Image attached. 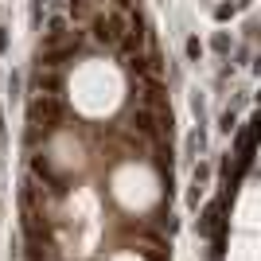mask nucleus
<instances>
[{"label": "nucleus", "mask_w": 261, "mask_h": 261, "mask_svg": "<svg viewBox=\"0 0 261 261\" xmlns=\"http://www.w3.org/2000/svg\"><path fill=\"white\" fill-rule=\"evenodd\" d=\"M199 51H203V47H199V39H187V55H191V59H199Z\"/></svg>", "instance_id": "nucleus-2"}, {"label": "nucleus", "mask_w": 261, "mask_h": 261, "mask_svg": "<svg viewBox=\"0 0 261 261\" xmlns=\"http://www.w3.org/2000/svg\"><path fill=\"white\" fill-rule=\"evenodd\" d=\"M4 47H8V39H4V32H0V51H4Z\"/></svg>", "instance_id": "nucleus-4"}, {"label": "nucleus", "mask_w": 261, "mask_h": 261, "mask_svg": "<svg viewBox=\"0 0 261 261\" xmlns=\"http://www.w3.org/2000/svg\"><path fill=\"white\" fill-rule=\"evenodd\" d=\"M113 195L125 203L129 211H141L148 207V203H156V184H152V175L148 172H121L117 179H113Z\"/></svg>", "instance_id": "nucleus-1"}, {"label": "nucleus", "mask_w": 261, "mask_h": 261, "mask_svg": "<svg viewBox=\"0 0 261 261\" xmlns=\"http://www.w3.org/2000/svg\"><path fill=\"white\" fill-rule=\"evenodd\" d=\"M113 261H141V257H137V253H117Z\"/></svg>", "instance_id": "nucleus-3"}]
</instances>
